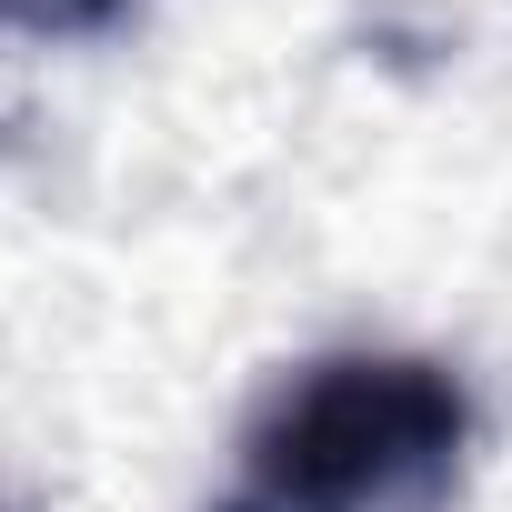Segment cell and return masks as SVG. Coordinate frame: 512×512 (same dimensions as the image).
<instances>
[{
    "label": "cell",
    "instance_id": "obj_2",
    "mask_svg": "<svg viewBox=\"0 0 512 512\" xmlns=\"http://www.w3.org/2000/svg\"><path fill=\"white\" fill-rule=\"evenodd\" d=\"M131 0H0V21L31 31V41H81V31H111Z\"/></svg>",
    "mask_w": 512,
    "mask_h": 512
},
{
    "label": "cell",
    "instance_id": "obj_1",
    "mask_svg": "<svg viewBox=\"0 0 512 512\" xmlns=\"http://www.w3.org/2000/svg\"><path fill=\"white\" fill-rule=\"evenodd\" d=\"M472 402L422 352L302 362L251 412L211 512H432L462 472Z\"/></svg>",
    "mask_w": 512,
    "mask_h": 512
}]
</instances>
